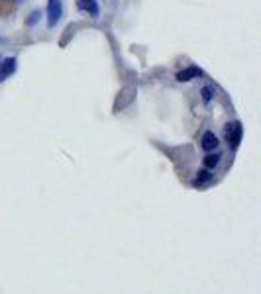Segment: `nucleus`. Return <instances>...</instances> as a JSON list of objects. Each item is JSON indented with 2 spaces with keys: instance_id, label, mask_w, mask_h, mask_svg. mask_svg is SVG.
Segmentation results:
<instances>
[{
  "instance_id": "nucleus-1",
  "label": "nucleus",
  "mask_w": 261,
  "mask_h": 294,
  "mask_svg": "<svg viewBox=\"0 0 261 294\" xmlns=\"http://www.w3.org/2000/svg\"><path fill=\"white\" fill-rule=\"evenodd\" d=\"M61 14H63L61 0H47V26L49 28H53L61 20Z\"/></svg>"
},
{
  "instance_id": "nucleus-2",
  "label": "nucleus",
  "mask_w": 261,
  "mask_h": 294,
  "mask_svg": "<svg viewBox=\"0 0 261 294\" xmlns=\"http://www.w3.org/2000/svg\"><path fill=\"white\" fill-rule=\"evenodd\" d=\"M224 133H226V140H228L230 145H232V147H238L239 142H241V124H239V122L228 124Z\"/></svg>"
},
{
  "instance_id": "nucleus-3",
  "label": "nucleus",
  "mask_w": 261,
  "mask_h": 294,
  "mask_svg": "<svg viewBox=\"0 0 261 294\" xmlns=\"http://www.w3.org/2000/svg\"><path fill=\"white\" fill-rule=\"evenodd\" d=\"M200 147L204 151H214L218 147V138L214 131H204L202 133V140H200Z\"/></svg>"
},
{
  "instance_id": "nucleus-4",
  "label": "nucleus",
  "mask_w": 261,
  "mask_h": 294,
  "mask_svg": "<svg viewBox=\"0 0 261 294\" xmlns=\"http://www.w3.org/2000/svg\"><path fill=\"white\" fill-rule=\"evenodd\" d=\"M200 75H202V71H200L198 67H187V69L177 73V81H179V83H187V81L198 79Z\"/></svg>"
},
{
  "instance_id": "nucleus-5",
  "label": "nucleus",
  "mask_w": 261,
  "mask_h": 294,
  "mask_svg": "<svg viewBox=\"0 0 261 294\" xmlns=\"http://www.w3.org/2000/svg\"><path fill=\"white\" fill-rule=\"evenodd\" d=\"M14 71H16V59H14V57L4 59L2 65H0V81H4L6 76H10Z\"/></svg>"
},
{
  "instance_id": "nucleus-6",
  "label": "nucleus",
  "mask_w": 261,
  "mask_h": 294,
  "mask_svg": "<svg viewBox=\"0 0 261 294\" xmlns=\"http://www.w3.org/2000/svg\"><path fill=\"white\" fill-rule=\"evenodd\" d=\"M79 8L88 12L92 18H98V4L97 0H79Z\"/></svg>"
},
{
  "instance_id": "nucleus-7",
  "label": "nucleus",
  "mask_w": 261,
  "mask_h": 294,
  "mask_svg": "<svg viewBox=\"0 0 261 294\" xmlns=\"http://www.w3.org/2000/svg\"><path fill=\"white\" fill-rule=\"evenodd\" d=\"M210 181H212V173H210L208 169H204V171H198V174H196V179H195V185L202 186V185H208Z\"/></svg>"
},
{
  "instance_id": "nucleus-8",
  "label": "nucleus",
  "mask_w": 261,
  "mask_h": 294,
  "mask_svg": "<svg viewBox=\"0 0 261 294\" xmlns=\"http://www.w3.org/2000/svg\"><path fill=\"white\" fill-rule=\"evenodd\" d=\"M220 159H222V155H220V153H214V155L210 153V155L204 157V167H207V169H214V167L220 163Z\"/></svg>"
},
{
  "instance_id": "nucleus-9",
  "label": "nucleus",
  "mask_w": 261,
  "mask_h": 294,
  "mask_svg": "<svg viewBox=\"0 0 261 294\" xmlns=\"http://www.w3.org/2000/svg\"><path fill=\"white\" fill-rule=\"evenodd\" d=\"M200 94H202V100H204V102H210V100H212V96H214V88H212V87H202Z\"/></svg>"
}]
</instances>
